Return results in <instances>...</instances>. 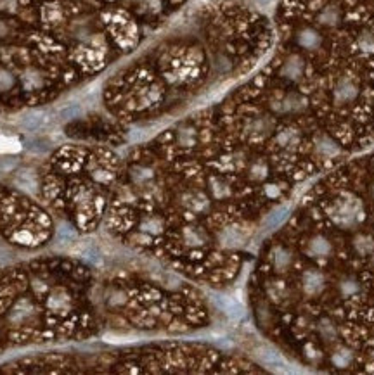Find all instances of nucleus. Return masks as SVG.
I'll return each mask as SVG.
<instances>
[{
	"label": "nucleus",
	"instance_id": "9b49d317",
	"mask_svg": "<svg viewBox=\"0 0 374 375\" xmlns=\"http://www.w3.org/2000/svg\"><path fill=\"white\" fill-rule=\"evenodd\" d=\"M75 237H76V233H75V230H73V228H59L56 241L59 242V244H64V242L73 241Z\"/></svg>",
	"mask_w": 374,
	"mask_h": 375
},
{
	"label": "nucleus",
	"instance_id": "6e6552de",
	"mask_svg": "<svg viewBox=\"0 0 374 375\" xmlns=\"http://www.w3.org/2000/svg\"><path fill=\"white\" fill-rule=\"evenodd\" d=\"M19 149H21V146H19L18 140L0 135V152H16Z\"/></svg>",
	"mask_w": 374,
	"mask_h": 375
},
{
	"label": "nucleus",
	"instance_id": "f257e3e1",
	"mask_svg": "<svg viewBox=\"0 0 374 375\" xmlns=\"http://www.w3.org/2000/svg\"><path fill=\"white\" fill-rule=\"evenodd\" d=\"M272 33L242 0H215L182 19L165 38L106 83V106L118 116L161 113L248 73Z\"/></svg>",
	"mask_w": 374,
	"mask_h": 375
},
{
	"label": "nucleus",
	"instance_id": "1a4fd4ad",
	"mask_svg": "<svg viewBox=\"0 0 374 375\" xmlns=\"http://www.w3.org/2000/svg\"><path fill=\"white\" fill-rule=\"evenodd\" d=\"M42 123H44V118H42V114H38V113L28 114V116L23 119V125L26 126L28 130H36L38 126H42Z\"/></svg>",
	"mask_w": 374,
	"mask_h": 375
},
{
	"label": "nucleus",
	"instance_id": "39448f33",
	"mask_svg": "<svg viewBox=\"0 0 374 375\" xmlns=\"http://www.w3.org/2000/svg\"><path fill=\"white\" fill-rule=\"evenodd\" d=\"M217 303H219L220 306L224 308V311L227 313V315H231L232 318H239V316H242V308L236 303V301L227 299V298H219Z\"/></svg>",
	"mask_w": 374,
	"mask_h": 375
},
{
	"label": "nucleus",
	"instance_id": "f03ea898",
	"mask_svg": "<svg viewBox=\"0 0 374 375\" xmlns=\"http://www.w3.org/2000/svg\"><path fill=\"white\" fill-rule=\"evenodd\" d=\"M277 23L286 47L374 83V0H282Z\"/></svg>",
	"mask_w": 374,
	"mask_h": 375
},
{
	"label": "nucleus",
	"instance_id": "9d476101",
	"mask_svg": "<svg viewBox=\"0 0 374 375\" xmlns=\"http://www.w3.org/2000/svg\"><path fill=\"white\" fill-rule=\"evenodd\" d=\"M16 182L21 185V187L33 189V185H35V176L31 175L30 171H21V173L18 175V178H16Z\"/></svg>",
	"mask_w": 374,
	"mask_h": 375
},
{
	"label": "nucleus",
	"instance_id": "ddd939ff",
	"mask_svg": "<svg viewBox=\"0 0 374 375\" xmlns=\"http://www.w3.org/2000/svg\"><path fill=\"white\" fill-rule=\"evenodd\" d=\"M284 213H286L284 209H277V211H274V213H272V216L269 218V223L275 225V223H279L281 220H284V216H286Z\"/></svg>",
	"mask_w": 374,
	"mask_h": 375
},
{
	"label": "nucleus",
	"instance_id": "7ed1b4c3",
	"mask_svg": "<svg viewBox=\"0 0 374 375\" xmlns=\"http://www.w3.org/2000/svg\"><path fill=\"white\" fill-rule=\"evenodd\" d=\"M125 56L187 0H69Z\"/></svg>",
	"mask_w": 374,
	"mask_h": 375
},
{
	"label": "nucleus",
	"instance_id": "f8f14e48",
	"mask_svg": "<svg viewBox=\"0 0 374 375\" xmlns=\"http://www.w3.org/2000/svg\"><path fill=\"white\" fill-rule=\"evenodd\" d=\"M252 176L253 178H264L265 176V164L262 163V161H258V163H255L252 166Z\"/></svg>",
	"mask_w": 374,
	"mask_h": 375
},
{
	"label": "nucleus",
	"instance_id": "423d86ee",
	"mask_svg": "<svg viewBox=\"0 0 374 375\" xmlns=\"http://www.w3.org/2000/svg\"><path fill=\"white\" fill-rule=\"evenodd\" d=\"M329 251H331V246L326 239H322V237L312 239V242H310V253L312 254H315V256H326Z\"/></svg>",
	"mask_w": 374,
	"mask_h": 375
},
{
	"label": "nucleus",
	"instance_id": "20e7f679",
	"mask_svg": "<svg viewBox=\"0 0 374 375\" xmlns=\"http://www.w3.org/2000/svg\"><path fill=\"white\" fill-rule=\"evenodd\" d=\"M303 287H305L307 294H317V292L322 289L324 284V277L319 273V271H308L305 273V278H303Z\"/></svg>",
	"mask_w": 374,
	"mask_h": 375
},
{
	"label": "nucleus",
	"instance_id": "0eeeda50",
	"mask_svg": "<svg viewBox=\"0 0 374 375\" xmlns=\"http://www.w3.org/2000/svg\"><path fill=\"white\" fill-rule=\"evenodd\" d=\"M274 263L277 268H286L291 263V254L287 253L284 247H277L274 251Z\"/></svg>",
	"mask_w": 374,
	"mask_h": 375
}]
</instances>
